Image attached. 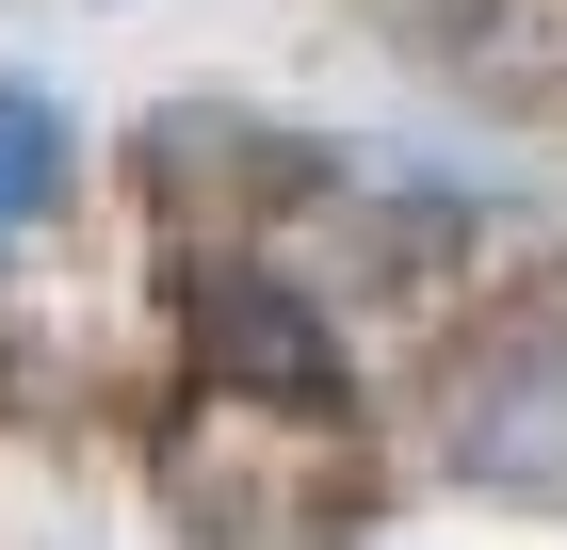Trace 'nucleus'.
<instances>
[{
  "instance_id": "f257e3e1",
  "label": "nucleus",
  "mask_w": 567,
  "mask_h": 550,
  "mask_svg": "<svg viewBox=\"0 0 567 550\" xmlns=\"http://www.w3.org/2000/svg\"><path fill=\"white\" fill-rule=\"evenodd\" d=\"M437 454L486 502H567V324H503L437 388Z\"/></svg>"
},
{
  "instance_id": "f03ea898",
  "label": "nucleus",
  "mask_w": 567,
  "mask_h": 550,
  "mask_svg": "<svg viewBox=\"0 0 567 550\" xmlns=\"http://www.w3.org/2000/svg\"><path fill=\"white\" fill-rule=\"evenodd\" d=\"M195 356H212L244 405H292V422H341V405H357L341 340L308 324L292 276H195Z\"/></svg>"
},
{
  "instance_id": "7ed1b4c3",
  "label": "nucleus",
  "mask_w": 567,
  "mask_h": 550,
  "mask_svg": "<svg viewBox=\"0 0 567 550\" xmlns=\"http://www.w3.org/2000/svg\"><path fill=\"white\" fill-rule=\"evenodd\" d=\"M49 178H65V114L0 82V243H17V227L49 211Z\"/></svg>"
}]
</instances>
